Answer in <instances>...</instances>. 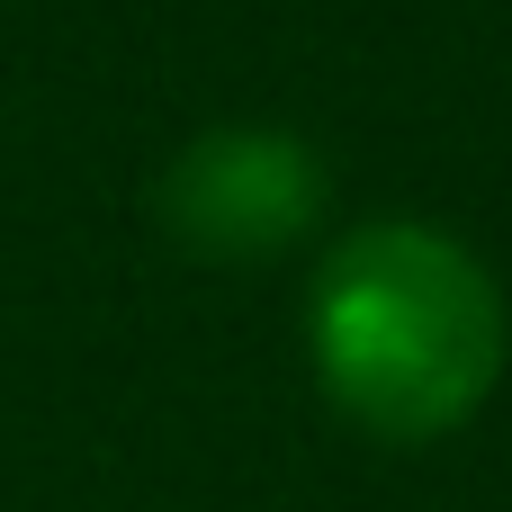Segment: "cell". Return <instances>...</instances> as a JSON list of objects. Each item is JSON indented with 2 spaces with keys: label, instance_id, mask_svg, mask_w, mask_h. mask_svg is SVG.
<instances>
[{
  "label": "cell",
  "instance_id": "1",
  "mask_svg": "<svg viewBox=\"0 0 512 512\" xmlns=\"http://www.w3.org/2000/svg\"><path fill=\"white\" fill-rule=\"evenodd\" d=\"M512 306L477 243L423 216L351 225L306 279V369L387 450L450 441L504 387Z\"/></svg>",
  "mask_w": 512,
  "mask_h": 512
},
{
  "label": "cell",
  "instance_id": "2",
  "mask_svg": "<svg viewBox=\"0 0 512 512\" xmlns=\"http://www.w3.org/2000/svg\"><path fill=\"white\" fill-rule=\"evenodd\" d=\"M333 207V171L297 126L270 117H234V126H198L162 171H153V225L216 270H252L297 252Z\"/></svg>",
  "mask_w": 512,
  "mask_h": 512
}]
</instances>
